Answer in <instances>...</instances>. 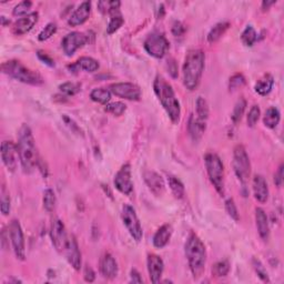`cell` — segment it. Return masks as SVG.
I'll use <instances>...</instances> for the list:
<instances>
[{
    "label": "cell",
    "instance_id": "1",
    "mask_svg": "<svg viewBox=\"0 0 284 284\" xmlns=\"http://www.w3.org/2000/svg\"><path fill=\"white\" fill-rule=\"evenodd\" d=\"M17 148L19 152V160H20L25 173H31L37 167H39V154H38L36 142L29 126H21L18 134Z\"/></svg>",
    "mask_w": 284,
    "mask_h": 284
},
{
    "label": "cell",
    "instance_id": "2",
    "mask_svg": "<svg viewBox=\"0 0 284 284\" xmlns=\"http://www.w3.org/2000/svg\"><path fill=\"white\" fill-rule=\"evenodd\" d=\"M154 93L158 97V99L163 107L168 117L173 122L174 125L179 124L180 117H181V107L177 98L174 90L169 82L161 76H157L156 80L153 82Z\"/></svg>",
    "mask_w": 284,
    "mask_h": 284
},
{
    "label": "cell",
    "instance_id": "3",
    "mask_svg": "<svg viewBox=\"0 0 284 284\" xmlns=\"http://www.w3.org/2000/svg\"><path fill=\"white\" fill-rule=\"evenodd\" d=\"M205 66V55L202 50L192 49L186 54L183 63V85L193 91L196 90L202 78V74Z\"/></svg>",
    "mask_w": 284,
    "mask_h": 284
},
{
    "label": "cell",
    "instance_id": "4",
    "mask_svg": "<svg viewBox=\"0 0 284 284\" xmlns=\"http://www.w3.org/2000/svg\"><path fill=\"white\" fill-rule=\"evenodd\" d=\"M184 251L189 268L195 279L202 276L206 263L205 245L196 233H190L184 244Z\"/></svg>",
    "mask_w": 284,
    "mask_h": 284
},
{
    "label": "cell",
    "instance_id": "5",
    "mask_svg": "<svg viewBox=\"0 0 284 284\" xmlns=\"http://www.w3.org/2000/svg\"><path fill=\"white\" fill-rule=\"evenodd\" d=\"M2 70L10 78L18 80L31 86H40L43 83V78L37 73L26 67L18 60H8L2 64Z\"/></svg>",
    "mask_w": 284,
    "mask_h": 284
},
{
    "label": "cell",
    "instance_id": "6",
    "mask_svg": "<svg viewBox=\"0 0 284 284\" xmlns=\"http://www.w3.org/2000/svg\"><path fill=\"white\" fill-rule=\"evenodd\" d=\"M204 163L206 168V172L211 183L215 186V189L221 197L224 196L225 188H224V165L220 157L217 153L209 152L205 154Z\"/></svg>",
    "mask_w": 284,
    "mask_h": 284
},
{
    "label": "cell",
    "instance_id": "7",
    "mask_svg": "<svg viewBox=\"0 0 284 284\" xmlns=\"http://www.w3.org/2000/svg\"><path fill=\"white\" fill-rule=\"evenodd\" d=\"M233 170L236 178L245 188L249 178L251 176V162L248 156V152L242 145H238L233 150Z\"/></svg>",
    "mask_w": 284,
    "mask_h": 284
},
{
    "label": "cell",
    "instance_id": "8",
    "mask_svg": "<svg viewBox=\"0 0 284 284\" xmlns=\"http://www.w3.org/2000/svg\"><path fill=\"white\" fill-rule=\"evenodd\" d=\"M144 47L150 56L157 58V59H161L168 53L170 44L162 34H160V32H152V34L146 38Z\"/></svg>",
    "mask_w": 284,
    "mask_h": 284
},
{
    "label": "cell",
    "instance_id": "9",
    "mask_svg": "<svg viewBox=\"0 0 284 284\" xmlns=\"http://www.w3.org/2000/svg\"><path fill=\"white\" fill-rule=\"evenodd\" d=\"M121 219L122 222H124V225L132 236L133 240L137 242L141 241L142 236H144V231H142L140 220L137 213H135V210L133 209V206L125 204L124 208H122Z\"/></svg>",
    "mask_w": 284,
    "mask_h": 284
},
{
    "label": "cell",
    "instance_id": "10",
    "mask_svg": "<svg viewBox=\"0 0 284 284\" xmlns=\"http://www.w3.org/2000/svg\"><path fill=\"white\" fill-rule=\"evenodd\" d=\"M9 235L14 249L15 255L18 260L23 261L26 259V249H25V236L20 223L18 220H12L9 225Z\"/></svg>",
    "mask_w": 284,
    "mask_h": 284
},
{
    "label": "cell",
    "instance_id": "11",
    "mask_svg": "<svg viewBox=\"0 0 284 284\" xmlns=\"http://www.w3.org/2000/svg\"><path fill=\"white\" fill-rule=\"evenodd\" d=\"M109 90H110L111 93L119 97V98L130 101H139L142 96L140 87L131 82L112 83Z\"/></svg>",
    "mask_w": 284,
    "mask_h": 284
},
{
    "label": "cell",
    "instance_id": "12",
    "mask_svg": "<svg viewBox=\"0 0 284 284\" xmlns=\"http://www.w3.org/2000/svg\"><path fill=\"white\" fill-rule=\"evenodd\" d=\"M50 238L51 242H53L55 249L58 252H62L66 249V245L68 243L69 236L67 234L66 227H64L63 222L58 218H54L53 222H51L50 227Z\"/></svg>",
    "mask_w": 284,
    "mask_h": 284
},
{
    "label": "cell",
    "instance_id": "13",
    "mask_svg": "<svg viewBox=\"0 0 284 284\" xmlns=\"http://www.w3.org/2000/svg\"><path fill=\"white\" fill-rule=\"evenodd\" d=\"M114 186L119 192L125 196H130L133 192V182L131 177V167L126 163L120 168V170L114 176Z\"/></svg>",
    "mask_w": 284,
    "mask_h": 284
},
{
    "label": "cell",
    "instance_id": "14",
    "mask_svg": "<svg viewBox=\"0 0 284 284\" xmlns=\"http://www.w3.org/2000/svg\"><path fill=\"white\" fill-rule=\"evenodd\" d=\"M89 41V37L86 34H82V32H71L67 36H64L62 39V49L63 53L66 54V56L71 57L77 50L82 48L85 44Z\"/></svg>",
    "mask_w": 284,
    "mask_h": 284
},
{
    "label": "cell",
    "instance_id": "15",
    "mask_svg": "<svg viewBox=\"0 0 284 284\" xmlns=\"http://www.w3.org/2000/svg\"><path fill=\"white\" fill-rule=\"evenodd\" d=\"M2 159L5 167L10 172H15L18 165L19 152L17 145L12 141H4L2 144Z\"/></svg>",
    "mask_w": 284,
    "mask_h": 284
},
{
    "label": "cell",
    "instance_id": "16",
    "mask_svg": "<svg viewBox=\"0 0 284 284\" xmlns=\"http://www.w3.org/2000/svg\"><path fill=\"white\" fill-rule=\"evenodd\" d=\"M39 19V14L37 11L30 12L29 15L19 18L12 26V34L16 36H23L35 27Z\"/></svg>",
    "mask_w": 284,
    "mask_h": 284
},
{
    "label": "cell",
    "instance_id": "17",
    "mask_svg": "<svg viewBox=\"0 0 284 284\" xmlns=\"http://www.w3.org/2000/svg\"><path fill=\"white\" fill-rule=\"evenodd\" d=\"M63 253L66 255L70 266L76 271H79L81 268V252H80L78 242H77L76 238L74 235L69 236V240L66 245V249L63 251Z\"/></svg>",
    "mask_w": 284,
    "mask_h": 284
},
{
    "label": "cell",
    "instance_id": "18",
    "mask_svg": "<svg viewBox=\"0 0 284 284\" xmlns=\"http://www.w3.org/2000/svg\"><path fill=\"white\" fill-rule=\"evenodd\" d=\"M147 268L152 283H159L164 271L163 260L157 254H149L147 259Z\"/></svg>",
    "mask_w": 284,
    "mask_h": 284
},
{
    "label": "cell",
    "instance_id": "19",
    "mask_svg": "<svg viewBox=\"0 0 284 284\" xmlns=\"http://www.w3.org/2000/svg\"><path fill=\"white\" fill-rule=\"evenodd\" d=\"M145 182L148 185V188L153 193L154 196L160 197L162 196L165 191V183L163 181L162 177L159 173L148 170L144 173Z\"/></svg>",
    "mask_w": 284,
    "mask_h": 284
},
{
    "label": "cell",
    "instance_id": "20",
    "mask_svg": "<svg viewBox=\"0 0 284 284\" xmlns=\"http://www.w3.org/2000/svg\"><path fill=\"white\" fill-rule=\"evenodd\" d=\"M90 14H91V3L83 2L69 17L68 25L71 27H78V26L83 25L88 20Z\"/></svg>",
    "mask_w": 284,
    "mask_h": 284
},
{
    "label": "cell",
    "instance_id": "21",
    "mask_svg": "<svg viewBox=\"0 0 284 284\" xmlns=\"http://www.w3.org/2000/svg\"><path fill=\"white\" fill-rule=\"evenodd\" d=\"M100 272L106 279H114L119 273L118 263L110 253H105L100 260Z\"/></svg>",
    "mask_w": 284,
    "mask_h": 284
},
{
    "label": "cell",
    "instance_id": "22",
    "mask_svg": "<svg viewBox=\"0 0 284 284\" xmlns=\"http://www.w3.org/2000/svg\"><path fill=\"white\" fill-rule=\"evenodd\" d=\"M205 129L206 121L200 119L199 117H197V114L192 113L188 121V131L191 139L195 142H198L202 138V135L205 132Z\"/></svg>",
    "mask_w": 284,
    "mask_h": 284
},
{
    "label": "cell",
    "instance_id": "23",
    "mask_svg": "<svg viewBox=\"0 0 284 284\" xmlns=\"http://www.w3.org/2000/svg\"><path fill=\"white\" fill-rule=\"evenodd\" d=\"M70 73L78 74L79 71H86V73H94L99 69V62L91 57H81L78 61L68 66Z\"/></svg>",
    "mask_w": 284,
    "mask_h": 284
},
{
    "label": "cell",
    "instance_id": "24",
    "mask_svg": "<svg viewBox=\"0 0 284 284\" xmlns=\"http://www.w3.org/2000/svg\"><path fill=\"white\" fill-rule=\"evenodd\" d=\"M253 195L260 203H266L269 199V185L267 180L261 174H256L252 182Z\"/></svg>",
    "mask_w": 284,
    "mask_h": 284
},
{
    "label": "cell",
    "instance_id": "25",
    "mask_svg": "<svg viewBox=\"0 0 284 284\" xmlns=\"http://www.w3.org/2000/svg\"><path fill=\"white\" fill-rule=\"evenodd\" d=\"M255 222L256 229L259 232V235L263 241H268L270 238V225H269V218L267 216L266 211L261 208L255 209Z\"/></svg>",
    "mask_w": 284,
    "mask_h": 284
},
{
    "label": "cell",
    "instance_id": "26",
    "mask_svg": "<svg viewBox=\"0 0 284 284\" xmlns=\"http://www.w3.org/2000/svg\"><path fill=\"white\" fill-rule=\"evenodd\" d=\"M172 225L171 224H163L162 227H160L156 233L153 235V245L156 247L157 249H162L164 248L165 245L169 243L170 239L172 236Z\"/></svg>",
    "mask_w": 284,
    "mask_h": 284
},
{
    "label": "cell",
    "instance_id": "27",
    "mask_svg": "<svg viewBox=\"0 0 284 284\" xmlns=\"http://www.w3.org/2000/svg\"><path fill=\"white\" fill-rule=\"evenodd\" d=\"M273 86H274L273 76L270 74H266L256 81L254 90L257 94L264 97V96H268L271 91H272Z\"/></svg>",
    "mask_w": 284,
    "mask_h": 284
},
{
    "label": "cell",
    "instance_id": "28",
    "mask_svg": "<svg viewBox=\"0 0 284 284\" xmlns=\"http://www.w3.org/2000/svg\"><path fill=\"white\" fill-rule=\"evenodd\" d=\"M230 22L228 21H222V22H218L217 25L213 26L211 28V30L209 31L208 37H206V39H208L209 43H215L218 40H220V38L225 34V32L228 31V29L230 28Z\"/></svg>",
    "mask_w": 284,
    "mask_h": 284
},
{
    "label": "cell",
    "instance_id": "29",
    "mask_svg": "<svg viewBox=\"0 0 284 284\" xmlns=\"http://www.w3.org/2000/svg\"><path fill=\"white\" fill-rule=\"evenodd\" d=\"M109 15H110L111 18H110V20H109V23H108L107 34L112 35V34H114L115 31H118L122 27V25L125 23V19H124V17H122L119 9L110 10Z\"/></svg>",
    "mask_w": 284,
    "mask_h": 284
},
{
    "label": "cell",
    "instance_id": "30",
    "mask_svg": "<svg viewBox=\"0 0 284 284\" xmlns=\"http://www.w3.org/2000/svg\"><path fill=\"white\" fill-rule=\"evenodd\" d=\"M280 120H281V113L279 111V109L275 107H270L263 117V124L269 129H275L277 125L280 124Z\"/></svg>",
    "mask_w": 284,
    "mask_h": 284
},
{
    "label": "cell",
    "instance_id": "31",
    "mask_svg": "<svg viewBox=\"0 0 284 284\" xmlns=\"http://www.w3.org/2000/svg\"><path fill=\"white\" fill-rule=\"evenodd\" d=\"M90 98L100 105H108V102L111 99V91L106 88H96L90 93Z\"/></svg>",
    "mask_w": 284,
    "mask_h": 284
},
{
    "label": "cell",
    "instance_id": "32",
    "mask_svg": "<svg viewBox=\"0 0 284 284\" xmlns=\"http://www.w3.org/2000/svg\"><path fill=\"white\" fill-rule=\"evenodd\" d=\"M168 183L171 189V192L173 193L174 198L177 199H182L184 197V185L181 182V180L178 179L177 177L169 176L168 177Z\"/></svg>",
    "mask_w": 284,
    "mask_h": 284
},
{
    "label": "cell",
    "instance_id": "33",
    "mask_svg": "<svg viewBox=\"0 0 284 284\" xmlns=\"http://www.w3.org/2000/svg\"><path fill=\"white\" fill-rule=\"evenodd\" d=\"M241 40L244 46L247 47H252L257 41V34L252 26H247V27H245L241 35Z\"/></svg>",
    "mask_w": 284,
    "mask_h": 284
},
{
    "label": "cell",
    "instance_id": "34",
    "mask_svg": "<svg viewBox=\"0 0 284 284\" xmlns=\"http://www.w3.org/2000/svg\"><path fill=\"white\" fill-rule=\"evenodd\" d=\"M196 114L197 117L202 120H208L209 118V106L208 102L202 97H199L196 102Z\"/></svg>",
    "mask_w": 284,
    "mask_h": 284
},
{
    "label": "cell",
    "instance_id": "35",
    "mask_svg": "<svg viewBox=\"0 0 284 284\" xmlns=\"http://www.w3.org/2000/svg\"><path fill=\"white\" fill-rule=\"evenodd\" d=\"M245 107H247V101H245L243 98L239 99L238 102L235 103L233 112H232V115H231V119L233 124L236 125L238 122L241 121L243 114H244V111H245Z\"/></svg>",
    "mask_w": 284,
    "mask_h": 284
},
{
    "label": "cell",
    "instance_id": "36",
    "mask_svg": "<svg viewBox=\"0 0 284 284\" xmlns=\"http://www.w3.org/2000/svg\"><path fill=\"white\" fill-rule=\"evenodd\" d=\"M230 272V263L227 260L217 262L212 268V273L217 277H224Z\"/></svg>",
    "mask_w": 284,
    "mask_h": 284
},
{
    "label": "cell",
    "instance_id": "37",
    "mask_svg": "<svg viewBox=\"0 0 284 284\" xmlns=\"http://www.w3.org/2000/svg\"><path fill=\"white\" fill-rule=\"evenodd\" d=\"M43 208L47 212H53L55 210L56 206V195L54 190L51 189H47L43 193Z\"/></svg>",
    "mask_w": 284,
    "mask_h": 284
},
{
    "label": "cell",
    "instance_id": "38",
    "mask_svg": "<svg viewBox=\"0 0 284 284\" xmlns=\"http://www.w3.org/2000/svg\"><path fill=\"white\" fill-rule=\"evenodd\" d=\"M252 266H253V269L255 271V273L257 274V276H259L263 282L269 283L270 282L269 273H268L266 267L263 266V263L259 259H256V257H254V259L252 260Z\"/></svg>",
    "mask_w": 284,
    "mask_h": 284
},
{
    "label": "cell",
    "instance_id": "39",
    "mask_svg": "<svg viewBox=\"0 0 284 284\" xmlns=\"http://www.w3.org/2000/svg\"><path fill=\"white\" fill-rule=\"evenodd\" d=\"M126 110H127V106L124 102H120V101L108 103L106 106V111L115 115V117H120V115H122L126 112Z\"/></svg>",
    "mask_w": 284,
    "mask_h": 284
},
{
    "label": "cell",
    "instance_id": "40",
    "mask_svg": "<svg viewBox=\"0 0 284 284\" xmlns=\"http://www.w3.org/2000/svg\"><path fill=\"white\" fill-rule=\"evenodd\" d=\"M59 89L66 96H75L81 90V85L78 82H63L59 86Z\"/></svg>",
    "mask_w": 284,
    "mask_h": 284
},
{
    "label": "cell",
    "instance_id": "41",
    "mask_svg": "<svg viewBox=\"0 0 284 284\" xmlns=\"http://www.w3.org/2000/svg\"><path fill=\"white\" fill-rule=\"evenodd\" d=\"M32 7V3L31 2H27V0H25V2L19 3L16 7L12 10V15L16 16V17H25L30 14V9Z\"/></svg>",
    "mask_w": 284,
    "mask_h": 284
},
{
    "label": "cell",
    "instance_id": "42",
    "mask_svg": "<svg viewBox=\"0 0 284 284\" xmlns=\"http://www.w3.org/2000/svg\"><path fill=\"white\" fill-rule=\"evenodd\" d=\"M57 32V25L55 22H49L47 23L46 27H44L40 34L38 35V40L39 41H46L48 39H50Z\"/></svg>",
    "mask_w": 284,
    "mask_h": 284
},
{
    "label": "cell",
    "instance_id": "43",
    "mask_svg": "<svg viewBox=\"0 0 284 284\" xmlns=\"http://www.w3.org/2000/svg\"><path fill=\"white\" fill-rule=\"evenodd\" d=\"M0 209L4 216H8L10 212V197L5 186L2 189V197H0Z\"/></svg>",
    "mask_w": 284,
    "mask_h": 284
},
{
    "label": "cell",
    "instance_id": "44",
    "mask_svg": "<svg viewBox=\"0 0 284 284\" xmlns=\"http://www.w3.org/2000/svg\"><path fill=\"white\" fill-rule=\"evenodd\" d=\"M260 115H261V110H260V107L259 106H252L250 109V111L248 113V117H247V121H248V126L250 128H253L255 127V125L257 124V121L260 119Z\"/></svg>",
    "mask_w": 284,
    "mask_h": 284
},
{
    "label": "cell",
    "instance_id": "45",
    "mask_svg": "<svg viewBox=\"0 0 284 284\" xmlns=\"http://www.w3.org/2000/svg\"><path fill=\"white\" fill-rule=\"evenodd\" d=\"M245 85V78L242 74H235L232 76L229 81L230 91H235V90L242 88Z\"/></svg>",
    "mask_w": 284,
    "mask_h": 284
},
{
    "label": "cell",
    "instance_id": "46",
    "mask_svg": "<svg viewBox=\"0 0 284 284\" xmlns=\"http://www.w3.org/2000/svg\"><path fill=\"white\" fill-rule=\"evenodd\" d=\"M225 211H227L228 215L233 219L234 221H239L240 218H239V212H238V208L234 203V200L230 198L228 200H225Z\"/></svg>",
    "mask_w": 284,
    "mask_h": 284
},
{
    "label": "cell",
    "instance_id": "47",
    "mask_svg": "<svg viewBox=\"0 0 284 284\" xmlns=\"http://www.w3.org/2000/svg\"><path fill=\"white\" fill-rule=\"evenodd\" d=\"M185 32L184 26L180 21H174L172 25V34L174 37H182Z\"/></svg>",
    "mask_w": 284,
    "mask_h": 284
},
{
    "label": "cell",
    "instance_id": "48",
    "mask_svg": "<svg viewBox=\"0 0 284 284\" xmlns=\"http://www.w3.org/2000/svg\"><path fill=\"white\" fill-rule=\"evenodd\" d=\"M83 277H85V281L91 283L96 279V273L92 270V268H90L89 266H86L85 271H83Z\"/></svg>",
    "mask_w": 284,
    "mask_h": 284
},
{
    "label": "cell",
    "instance_id": "49",
    "mask_svg": "<svg viewBox=\"0 0 284 284\" xmlns=\"http://www.w3.org/2000/svg\"><path fill=\"white\" fill-rule=\"evenodd\" d=\"M274 183L276 186H279V188H281L283 184V164H280L279 169H277V171L274 174Z\"/></svg>",
    "mask_w": 284,
    "mask_h": 284
},
{
    "label": "cell",
    "instance_id": "50",
    "mask_svg": "<svg viewBox=\"0 0 284 284\" xmlns=\"http://www.w3.org/2000/svg\"><path fill=\"white\" fill-rule=\"evenodd\" d=\"M38 57H39V59L41 61H43V63L48 64V66H50V67H54L55 66V61L51 59V58L47 54L42 53V51H38Z\"/></svg>",
    "mask_w": 284,
    "mask_h": 284
},
{
    "label": "cell",
    "instance_id": "51",
    "mask_svg": "<svg viewBox=\"0 0 284 284\" xmlns=\"http://www.w3.org/2000/svg\"><path fill=\"white\" fill-rule=\"evenodd\" d=\"M130 282L131 283H144V280H142V277L140 275V273L138 272L135 269L131 270V273H130Z\"/></svg>",
    "mask_w": 284,
    "mask_h": 284
},
{
    "label": "cell",
    "instance_id": "52",
    "mask_svg": "<svg viewBox=\"0 0 284 284\" xmlns=\"http://www.w3.org/2000/svg\"><path fill=\"white\" fill-rule=\"evenodd\" d=\"M168 62H169V63H168V67H169L170 75L173 77V78H177V77H178V66H177L176 61L172 59V60L168 61Z\"/></svg>",
    "mask_w": 284,
    "mask_h": 284
},
{
    "label": "cell",
    "instance_id": "53",
    "mask_svg": "<svg viewBox=\"0 0 284 284\" xmlns=\"http://www.w3.org/2000/svg\"><path fill=\"white\" fill-rule=\"evenodd\" d=\"M274 4H276V2H263L262 8H263V10H268L271 6H273Z\"/></svg>",
    "mask_w": 284,
    "mask_h": 284
}]
</instances>
